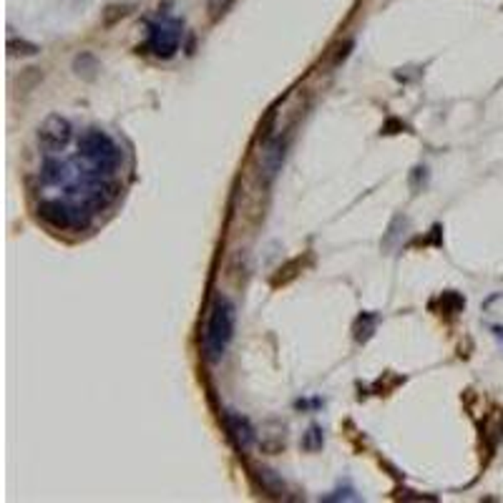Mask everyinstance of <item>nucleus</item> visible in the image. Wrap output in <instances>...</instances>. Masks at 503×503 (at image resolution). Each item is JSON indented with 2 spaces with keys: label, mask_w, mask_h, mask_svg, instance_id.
I'll return each mask as SVG.
<instances>
[{
  "label": "nucleus",
  "mask_w": 503,
  "mask_h": 503,
  "mask_svg": "<svg viewBox=\"0 0 503 503\" xmlns=\"http://www.w3.org/2000/svg\"><path fill=\"white\" fill-rule=\"evenodd\" d=\"M234 337V305L219 295L209 310L207 330H204V355L209 362H219Z\"/></svg>",
  "instance_id": "f257e3e1"
},
{
  "label": "nucleus",
  "mask_w": 503,
  "mask_h": 503,
  "mask_svg": "<svg viewBox=\"0 0 503 503\" xmlns=\"http://www.w3.org/2000/svg\"><path fill=\"white\" fill-rule=\"evenodd\" d=\"M78 151L86 161H91L93 174L98 176V179L111 176L113 171L118 169V164H121V151H118V146L113 143V138L108 136V133L98 131V128H88V131L81 136Z\"/></svg>",
  "instance_id": "f03ea898"
},
{
  "label": "nucleus",
  "mask_w": 503,
  "mask_h": 503,
  "mask_svg": "<svg viewBox=\"0 0 503 503\" xmlns=\"http://www.w3.org/2000/svg\"><path fill=\"white\" fill-rule=\"evenodd\" d=\"M38 214L46 224L56 229H81L88 224V209L81 207H68L59 199H48L38 204Z\"/></svg>",
  "instance_id": "7ed1b4c3"
},
{
  "label": "nucleus",
  "mask_w": 503,
  "mask_h": 503,
  "mask_svg": "<svg viewBox=\"0 0 503 503\" xmlns=\"http://www.w3.org/2000/svg\"><path fill=\"white\" fill-rule=\"evenodd\" d=\"M68 138H71V123H68V118L59 116V113L48 116L46 121L41 123V128H38V141H41L48 151H56V148L66 146Z\"/></svg>",
  "instance_id": "20e7f679"
},
{
  "label": "nucleus",
  "mask_w": 503,
  "mask_h": 503,
  "mask_svg": "<svg viewBox=\"0 0 503 503\" xmlns=\"http://www.w3.org/2000/svg\"><path fill=\"white\" fill-rule=\"evenodd\" d=\"M148 48L159 59H171L176 54V48H179V26H174V23L156 26L151 31V36H148Z\"/></svg>",
  "instance_id": "39448f33"
},
{
  "label": "nucleus",
  "mask_w": 503,
  "mask_h": 503,
  "mask_svg": "<svg viewBox=\"0 0 503 503\" xmlns=\"http://www.w3.org/2000/svg\"><path fill=\"white\" fill-rule=\"evenodd\" d=\"M116 196H118V184H113V181H98L88 194V209L101 212V209H106Z\"/></svg>",
  "instance_id": "423d86ee"
},
{
  "label": "nucleus",
  "mask_w": 503,
  "mask_h": 503,
  "mask_svg": "<svg viewBox=\"0 0 503 503\" xmlns=\"http://www.w3.org/2000/svg\"><path fill=\"white\" fill-rule=\"evenodd\" d=\"M227 428H229V433H232L234 443H237L242 450H247L249 443H252V428H249L247 418H239V415L229 413L227 415Z\"/></svg>",
  "instance_id": "0eeeda50"
},
{
  "label": "nucleus",
  "mask_w": 503,
  "mask_h": 503,
  "mask_svg": "<svg viewBox=\"0 0 503 503\" xmlns=\"http://www.w3.org/2000/svg\"><path fill=\"white\" fill-rule=\"evenodd\" d=\"M282 156H285V143H282V138L267 143V148H265V171H267V176L277 174V169H280V164H282Z\"/></svg>",
  "instance_id": "6e6552de"
},
{
  "label": "nucleus",
  "mask_w": 503,
  "mask_h": 503,
  "mask_svg": "<svg viewBox=\"0 0 503 503\" xmlns=\"http://www.w3.org/2000/svg\"><path fill=\"white\" fill-rule=\"evenodd\" d=\"M66 164L59 159H46L43 161V169H41V179L46 181V184L56 186L61 184V181H66Z\"/></svg>",
  "instance_id": "1a4fd4ad"
},
{
  "label": "nucleus",
  "mask_w": 503,
  "mask_h": 503,
  "mask_svg": "<svg viewBox=\"0 0 503 503\" xmlns=\"http://www.w3.org/2000/svg\"><path fill=\"white\" fill-rule=\"evenodd\" d=\"M8 51H11V56H33L38 51L36 46H33V43H26V41H11L8 43Z\"/></svg>",
  "instance_id": "9d476101"
}]
</instances>
